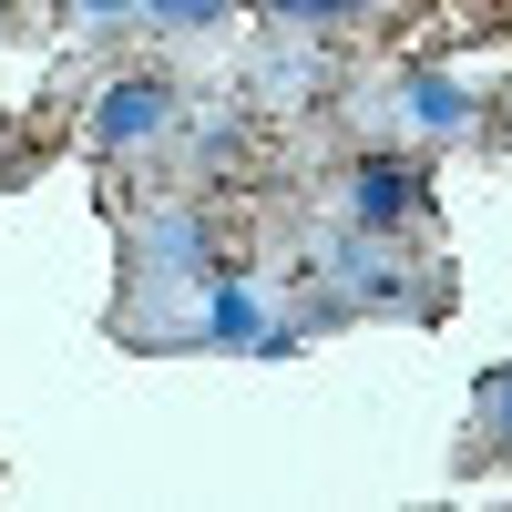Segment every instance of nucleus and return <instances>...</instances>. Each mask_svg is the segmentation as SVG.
I'll return each mask as SVG.
<instances>
[{"mask_svg": "<svg viewBox=\"0 0 512 512\" xmlns=\"http://www.w3.org/2000/svg\"><path fill=\"white\" fill-rule=\"evenodd\" d=\"M154 134H175V82H164V72H123V82H103L93 144H103V154H134V144H154Z\"/></svg>", "mask_w": 512, "mask_h": 512, "instance_id": "nucleus-1", "label": "nucleus"}, {"mask_svg": "<svg viewBox=\"0 0 512 512\" xmlns=\"http://www.w3.org/2000/svg\"><path fill=\"white\" fill-rule=\"evenodd\" d=\"M420 216H431L420 164H400V154H359V164H349V226L390 236V226H420Z\"/></svg>", "mask_w": 512, "mask_h": 512, "instance_id": "nucleus-2", "label": "nucleus"}, {"mask_svg": "<svg viewBox=\"0 0 512 512\" xmlns=\"http://www.w3.org/2000/svg\"><path fill=\"white\" fill-rule=\"evenodd\" d=\"M400 123H410V134H431V144H461V134H472V123H482V93H472V82H461V72H400Z\"/></svg>", "mask_w": 512, "mask_h": 512, "instance_id": "nucleus-3", "label": "nucleus"}, {"mask_svg": "<svg viewBox=\"0 0 512 512\" xmlns=\"http://www.w3.org/2000/svg\"><path fill=\"white\" fill-rule=\"evenodd\" d=\"M134 267L144 277H205L216 256H205V216H154V226H134Z\"/></svg>", "mask_w": 512, "mask_h": 512, "instance_id": "nucleus-4", "label": "nucleus"}, {"mask_svg": "<svg viewBox=\"0 0 512 512\" xmlns=\"http://www.w3.org/2000/svg\"><path fill=\"white\" fill-rule=\"evenodd\" d=\"M472 420H482V451H512V369H482Z\"/></svg>", "mask_w": 512, "mask_h": 512, "instance_id": "nucleus-5", "label": "nucleus"}, {"mask_svg": "<svg viewBox=\"0 0 512 512\" xmlns=\"http://www.w3.org/2000/svg\"><path fill=\"white\" fill-rule=\"evenodd\" d=\"M267 21H297V31H328V21H359L369 0H256Z\"/></svg>", "mask_w": 512, "mask_h": 512, "instance_id": "nucleus-6", "label": "nucleus"}, {"mask_svg": "<svg viewBox=\"0 0 512 512\" xmlns=\"http://www.w3.org/2000/svg\"><path fill=\"white\" fill-rule=\"evenodd\" d=\"M144 21H164V31H205V21H226V0H144Z\"/></svg>", "mask_w": 512, "mask_h": 512, "instance_id": "nucleus-7", "label": "nucleus"}, {"mask_svg": "<svg viewBox=\"0 0 512 512\" xmlns=\"http://www.w3.org/2000/svg\"><path fill=\"white\" fill-rule=\"evenodd\" d=\"M134 11H144V0H72L82 31H113V21H134Z\"/></svg>", "mask_w": 512, "mask_h": 512, "instance_id": "nucleus-8", "label": "nucleus"}]
</instances>
